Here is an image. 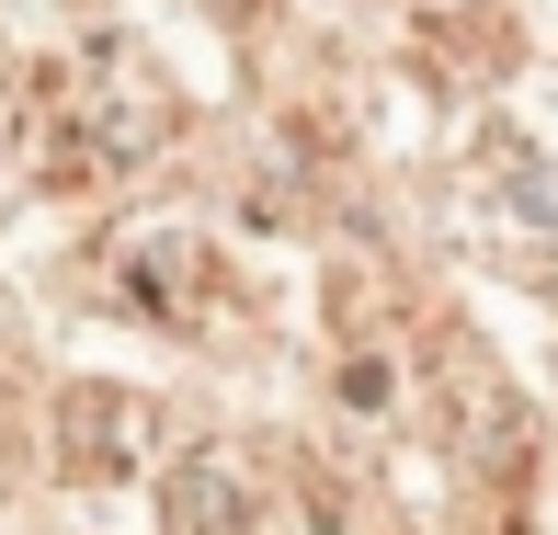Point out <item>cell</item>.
I'll list each match as a JSON object with an SVG mask.
<instances>
[{"mask_svg": "<svg viewBox=\"0 0 558 535\" xmlns=\"http://www.w3.org/2000/svg\"><path fill=\"white\" fill-rule=\"evenodd\" d=\"M137 445V399H104V388H81L69 399V467L92 478V455H125Z\"/></svg>", "mask_w": 558, "mask_h": 535, "instance_id": "cell-1", "label": "cell"}]
</instances>
